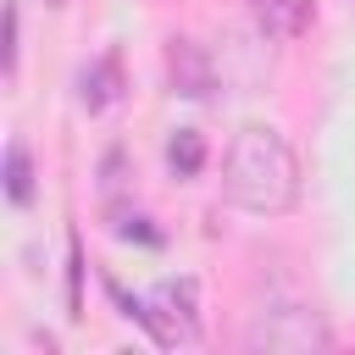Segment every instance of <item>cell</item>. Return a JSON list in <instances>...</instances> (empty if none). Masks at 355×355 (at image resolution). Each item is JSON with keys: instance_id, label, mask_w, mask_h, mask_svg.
Wrapping results in <instances>:
<instances>
[{"instance_id": "6da1fadb", "label": "cell", "mask_w": 355, "mask_h": 355, "mask_svg": "<svg viewBox=\"0 0 355 355\" xmlns=\"http://www.w3.org/2000/svg\"><path fill=\"white\" fill-rule=\"evenodd\" d=\"M222 194L239 205V211H255V216H283L294 200H300V161L288 150V139L277 128H261V122H244L222 155Z\"/></svg>"}, {"instance_id": "7a4b0ae2", "label": "cell", "mask_w": 355, "mask_h": 355, "mask_svg": "<svg viewBox=\"0 0 355 355\" xmlns=\"http://www.w3.org/2000/svg\"><path fill=\"white\" fill-rule=\"evenodd\" d=\"M333 333L322 327L316 311L305 305H277V311H255L250 333H244V349H327Z\"/></svg>"}, {"instance_id": "5b68a950", "label": "cell", "mask_w": 355, "mask_h": 355, "mask_svg": "<svg viewBox=\"0 0 355 355\" xmlns=\"http://www.w3.org/2000/svg\"><path fill=\"white\" fill-rule=\"evenodd\" d=\"M166 72H172V89L178 94H189V100L211 94V61L200 55L194 39H172L166 44Z\"/></svg>"}, {"instance_id": "8fae6325", "label": "cell", "mask_w": 355, "mask_h": 355, "mask_svg": "<svg viewBox=\"0 0 355 355\" xmlns=\"http://www.w3.org/2000/svg\"><path fill=\"white\" fill-rule=\"evenodd\" d=\"M44 6H55V11H61V6H67V0H44Z\"/></svg>"}, {"instance_id": "277c9868", "label": "cell", "mask_w": 355, "mask_h": 355, "mask_svg": "<svg viewBox=\"0 0 355 355\" xmlns=\"http://www.w3.org/2000/svg\"><path fill=\"white\" fill-rule=\"evenodd\" d=\"M250 11H255V28L266 33V39H300L311 22H316V6L311 0H250Z\"/></svg>"}, {"instance_id": "3957f363", "label": "cell", "mask_w": 355, "mask_h": 355, "mask_svg": "<svg viewBox=\"0 0 355 355\" xmlns=\"http://www.w3.org/2000/svg\"><path fill=\"white\" fill-rule=\"evenodd\" d=\"M194 277H166V283H155L150 288V300H144V327H150V338L155 344H178V338H200V311H194Z\"/></svg>"}, {"instance_id": "52a82bcc", "label": "cell", "mask_w": 355, "mask_h": 355, "mask_svg": "<svg viewBox=\"0 0 355 355\" xmlns=\"http://www.w3.org/2000/svg\"><path fill=\"white\" fill-rule=\"evenodd\" d=\"M166 166H172V178H200V166H205V139H200V128H178V133L166 139Z\"/></svg>"}, {"instance_id": "ba28073f", "label": "cell", "mask_w": 355, "mask_h": 355, "mask_svg": "<svg viewBox=\"0 0 355 355\" xmlns=\"http://www.w3.org/2000/svg\"><path fill=\"white\" fill-rule=\"evenodd\" d=\"M6 200L11 205H33V161H28V150L17 139L6 144Z\"/></svg>"}, {"instance_id": "8992f818", "label": "cell", "mask_w": 355, "mask_h": 355, "mask_svg": "<svg viewBox=\"0 0 355 355\" xmlns=\"http://www.w3.org/2000/svg\"><path fill=\"white\" fill-rule=\"evenodd\" d=\"M116 94H122V61H116V50H105L94 67H83L78 100H83V111H105V105H116Z\"/></svg>"}, {"instance_id": "9c48e42d", "label": "cell", "mask_w": 355, "mask_h": 355, "mask_svg": "<svg viewBox=\"0 0 355 355\" xmlns=\"http://www.w3.org/2000/svg\"><path fill=\"white\" fill-rule=\"evenodd\" d=\"M116 233H122V239H144V244H161V233L150 227V216H128V222H116Z\"/></svg>"}, {"instance_id": "30bf717a", "label": "cell", "mask_w": 355, "mask_h": 355, "mask_svg": "<svg viewBox=\"0 0 355 355\" xmlns=\"http://www.w3.org/2000/svg\"><path fill=\"white\" fill-rule=\"evenodd\" d=\"M6 72H17V6H6Z\"/></svg>"}]
</instances>
